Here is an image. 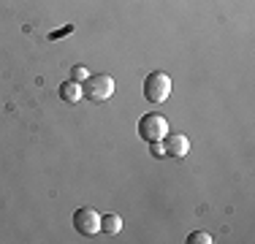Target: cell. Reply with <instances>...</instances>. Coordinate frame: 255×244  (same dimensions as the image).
<instances>
[{
	"label": "cell",
	"instance_id": "1",
	"mask_svg": "<svg viewBox=\"0 0 255 244\" xmlns=\"http://www.w3.org/2000/svg\"><path fill=\"white\" fill-rule=\"evenodd\" d=\"M171 76L163 71H152L147 79H144V98L149 103H166L168 95H171Z\"/></svg>",
	"mask_w": 255,
	"mask_h": 244
},
{
	"label": "cell",
	"instance_id": "2",
	"mask_svg": "<svg viewBox=\"0 0 255 244\" xmlns=\"http://www.w3.org/2000/svg\"><path fill=\"white\" fill-rule=\"evenodd\" d=\"M82 90L87 95V101L103 103L114 95V79L109 73H93V76H87V82H82Z\"/></svg>",
	"mask_w": 255,
	"mask_h": 244
},
{
	"label": "cell",
	"instance_id": "3",
	"mask_svg": "<svg viewBox=\"0 0 255 244\" xmlns=\"http://www.w3.org/2000/svg\"><path fill=\"white\" fill-rule=\"evenodd\" d=\"M166 133H168V120L163 117V114L149 112V114H144V117L138 120V136H141L147 144L149 141H160Z\"/></svg>",
	"mask_w": 255,
	"mask_h": 244
},
{
	"label": "cell",
	"instance_id": "4",
	"mask_svg": "<svg viewBox=\"0 0 255 244\" xmlns=\"http://www.w3.org/2000/svg\"><path fill=\"white\" fill-rule=\"evenodd\" d=\"M74 228H76V234H82V236L101 234V215L95 209H90V206H82V209L74 212Z\"/></svg>",
	"mask_w": 255,
	"mask_h": 244
},
{
	"label": "cell",
	"instance_id": "5",
	"mask_svg": "<svg viewBox=\"0 0 255 244\" xmlns=\"http://www.w3.org/2000/svg\"><path fill=\"white\" fill-rule=\"evenodd\" d=\"M160 141L163 149H166V157H185L190 152V138L185 133H166Z\"/></svg>",
	"mask_w": 255,
	"mask_h": 244
},
{
	"label": "cell",
	"instance_id": "6",
	"mask_svg": "<svg viewBox=\"0 0 255 244\" xmlns=\"http://www.w3.org/2000/svg\"><path fill=\"white\" fill-rule=\"evenodd\" d=\"M60 98H63L65 103H79L84 98V90H82V84L74 82V79H68V82H63L60 84Z\"/></svg>",
	"mask_w": 255,
	"mask_h": 244
},
{
	"label": "cell",
	"instance_id": "7",
	"mask_svg": "<svg viewBox=\"0 0 255 244\" xmlns=\"http://www.w3.org/2000/svg\"><path fill=\"white\" fill-rule=\"evenodd\" d=\"M101 231H103V234H109V236L120 234V231H123V217L114 215V212H109V215H101Z\"/></svg>",
	"mask_w": 255,
	"mask_h": 244
},
{
	"label": "cell",
	"instance_id": "8",
	"mask_svg": "<svg viewBox=\"0 0 255 244\" xmlns=\"http://www.w3.org/2000/svg\"><path fill=\"white\" fill-rule=\"evenodd\" d=\"M187 244H212V236L206 234V231H193V234L187 236Z\"/></svg>",
	"mask_w": 255,
	"mask_h": 244
},
{
	"label": "cell",
	"instance_id": "9",
	"mask_svg": "<svg viewBox=\"0 0 255 244\" xmlns=\"http://www.w3.org/2000/svg\"><path fill=\"white\" fill-rule=\"evenodd\" d=\"M87 76H90V71H87V65H74V68H71V79H74V82H87Z\"/></svg>",
	"mask_w": 255,
	"mask_h": 244
},
{
	"label": "cell",
	"instance_id": "10",
	"mask_svg": "<svg viewBox=\"0 0 255 244\" xmlns=\"http://www.w3.org/2000/svg\"><path fill=\"white\" fill-rule=\"evenodd\" d=\"M149 152L155 157H166V149H163V141H149Z\"/></svg>",
	"mask_w": 255,
	"mask_h": 244
}]
</instances>
